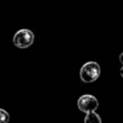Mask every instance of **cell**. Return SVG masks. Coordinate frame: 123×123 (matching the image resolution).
I'll return each mask as SVG.
<instances>
[{"label":"cell","instance_id":"obj_7","mask_svg":"<svg viewBox=\"0 0 123 123\" xmlns=\"http://www.w3.org/2000/svg\"><path fill=\"white\" fill-rule=\"evenodd\" d=\"M120 75H121V77L123 78V66L120 68Z\"/></svg>","mask_w":123,"mask_h":123},{"label":"cell","instance_id":"obj_5","mask_svg":"<svg viewBox=\"0 0 123 123\" xmlns=\"http://www.w3.org/2000/svg\"><path fill=\"white\" fill-rule=\"evenodd\" d=\"M10 120V114L7 111L0 109V123H8Z\"/></svg>","mask_w":123,"mask_h":123},{"label":"cell","instance_id":"obj_2","mask_svg":"<svg viewBox=\"0 0 123 123\" xmlns=\"http://www.w3.org/2000/svg\"><path fill=\"white\" fill-rule=\"evenodd\" d=\"M35 40L34 33L29 29H20L18 30L12 37L13 44L21 49L30 47Z\"/></svg>","mask_w":123,"mask_h":123},{"label":"cell","instance_id":"obj_6","mask_svg":"<svg viewBox=\"0 0 123 123\" xmlns=\"http://www.w3.org/2000/svg\"><path fill=\"white\" fill-rule=\"evenodd\" d=\"M119 62H120L123 64V52H122V53L119 55Z\"/></svg>","mask_w":123,"mask_h":123},{"label":"cell","instance_id":"obj_1","mask_svg":"<svg viewBox=\"0 0 123 123\" xmlns=\"http://www.w3.org/2000/svg\"><path fill=\"white\" fill-rule=\"evenodd\" d=\"M101 73L100 65L96 62H87L80 69V78L84 83H92L96 81Z\"/></svg>","mask_w":123,"mask_h":123},{"label":"cell","instance_id":"obj_3","mask_svg":"<svg viewBox=\"0 0 123 123\" xmlns=\"http://www.w3.org/2000/svg\"><path fill=\"white\" fill-rule=\"evenodd\" d=\"M77 106L81 111L87 113L90 111H95V110H97L99 106V102L93 95L85 94L78 99Z\"/></svg>","mask_w":123,"mask_h":123},{"label":"cell","instance_id":"obj_4","mask_svg":"<svg viewBox=\"0 0 123 123\" xmlns=\"http://www.w3.org/2000/svg\"><path fill=\"white\" fill-rule=\"evenodd\" d=\"M84 123H102V120L98 113H96L95 111H90L86 113Z\"/></svg>","mask_w":123,"mask_h":123}]
</instances>
